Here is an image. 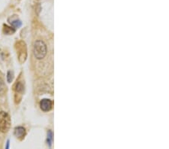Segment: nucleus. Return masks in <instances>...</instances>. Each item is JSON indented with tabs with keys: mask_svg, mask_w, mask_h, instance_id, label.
<instances>
[{
	"mask_svg": "<svg viewBox=\"0 0 169 149\" xmlns=\"http://www.w3.org/2000/svg\"><path fill=\"white\" fill-rule=\"evenodd\" d=\"M33 54L35 57L38 59H42L47 54V46L42 40H37L33 46Z\"/></svg>",
	"mask_w": 169,
	"mask_h": 149,
	"instance_id": "obj_1",
	"label": "nucleus"
},
{
	"mask_svg": "<svg viewBox=\"0 0 169 149\" xmlns=\"http://www.w3.org/2000/svg\"><path fill=\"white\" fill-rule=\"evenodd\" d=\"M11 118L8 113L0 111V132L7 133L11 127Z\"/></svg>",
	"mask_w": 169,
	"mask_h": 149,
	"instance_id": "obj_2",
	"label": "nucleus"
},
{
	"mask_svg": "<svg viewBox=\"0 0 169 149\" xmlns=\"http://www.w3.org/2000/svg\"><path fill=\"white\" fill-rule=\"evenodd\" d=\"M16 49L17 51V55L20 63H23L27 59V46L24 42L20 41L16 44Z\"/></svg>",
	"mask_w": 169,
	"mask_h": 149,
	"instance_id": "obj_3",
	"label": "nucleus"
},
{
	"mask_svg": "<svg viewBox=\"0 0 169 149\" xmlns=\"http://www.w3.org/2000/svg\"><path fill=\"white\" fill-rule=\"evenodd\" d=\"M53 107V103L50 99H44L40 102V108L43 111H49Z\"/></svg>",
	"mask_w": 169,
	"mask_h": 149,
	"instance_id": "obj_4",
	"label": "nucleus"
},
{
	"mask_svg": "<svg viewBox=\"0 0 169 149\" xmlns=\"http://www.w3.org/2000/svg\"><path fill=\"white\" fill-rule=\"evenodd\" d=\"M14 135L17 139L22 140L26 135V130L23 126H17L14 130Z\"/></svg>",
	"mask_w": 169,
	"mask_h": 149,
	"instance_id": "obj_5",
	"label": "nucleus"
},
{
	"mask_svg": "<svg viewBox=\"0 0 169 149\" xmlns=\"http://www.w3.org/2000/svg\"><path fill=\"white\" fill-rule=\"evenodd\" d=\"M15 32V29L12 27H9L8 25L5 24L3 26V33L6 35H12Z\"/></svg>",
	"mask_w": 169,
	"mask_h": 149,
	"instance_id": "obj_6",
	"label": "nucleus"
},
{
	"mask_svg": "<svg viewBox=\"0 0 169 149\" xmlns=\"http://www.w3.org/2000/svg\"><path fill=\"white\" fill-rule=\"evenodd\" d=\"M24 90V87H23V84L19 81V82H17L15 86V91H16V94H22Z\"/></svg>",
	"mask_w": 169,
	"mask_h": 149,
	"instance_id": "obj_7",
	"label": "nucleus"
},
{
	"mask_svg": "<svg viewBox=\"0 0 169 149\" xmlns=\"http://www.w3.org/2000/svg\"><path fill=\"white\" fill-rule=\"evenodd\" d=\"M6 90H7V87H6L4 81L0 78V96L4 95L5 94Z\"/></svg>",
	"mask_w": 169,
	"mask_h": 149,
	"instance_id": "obj_8",
	"label": "nucleus"
},
{
	"mask_svg": "<svg viewBox=\"0 0 169 149\" xmlns=\"http://www.w3.org/2000/svg\"><path fill=\"white\" fill-rule=\"evenodd\" d=\"M52 141H53V133L50 130H49L48 133V137H47V143L48 144L50 147L51 146Z\"/></svg>",
	"mask_w": 169,
	"mask_h": 149,
	"instance_id": "obj_9",
	"label": "nucleus"
},
{
	"mask_svg": "<svg viewBox=\"0 0 169 149\" xmlns=\"http://www.w3.org/2000/svg\"><path fill=\"white\" fill-rule=\"evenodd\" d=\"M12 25L14 27V29L16 28H19V27H21V25H22V23H21V21L20 20H15V21H13L12 22H11Z\"/></svg>",
	"mask_w": 169,
	"mask_h": 149,
	"instance_id": "obj_10",
	"label": "nucleus"
},
{
	"mask_svg": "<svg viewBox=\"0 0 169 149\" xmlns=\"http://www.w3.org/2000/svg\"><path fill=\"white\" fill-rule=\"evenodd\" d=\"M14 79V73L12 71H8V74H7V80H8V82L11 83L13 81Z\"/></svg>",
	"mask_w": 169,
	"mask_h": 149,
	"instance_id": "obj_11",
	"label": "nucleus"
},
{
	"mask_svg": "<svg viewBox=\"0 0 169 149\" xmlns=\"http://www.w3.org/2000/svg\"><path fill=\"white\" fill-rule=\"evenodd\" d=\"M8 145H9V141H7V146H6V148H8Z\"/></svg>",
	"mask_w": 169,
	"mask_h": 149,
	"instance_id": "obj_12",
	"label": "nucleus"
}]
</instances>
